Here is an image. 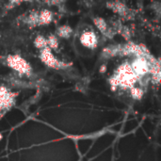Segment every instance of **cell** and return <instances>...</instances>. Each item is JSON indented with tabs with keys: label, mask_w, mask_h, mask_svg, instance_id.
I'll list each match as a JSON object with an SVG mask.
<instances>
[{
	"label": "cell",
	"mask_w": 161,
	"mask_h": 161,
	"mask_svg": "<svg viewBox=\"0 0 161 161\" xmlns=\"http://www.w3.org/2000/svg\"><path fill=\"white\" fill-rule=\"evenodd\" d=\"M139 81L137 75L134 74L130 62H124L114 72L113 75L109 78V84L113 90L122 88L124 90L131 89Z\"/></svg>",
	"instance_id": "6da1fadb"
},
{
	"label": "cell",
	"mask_w": 161,
	"mask_h": 161,
	"mask_svg": "<svg viewBox=\"0 0 161 161\" xmlns=\"http://www.w3.org/2000/svg\"><path fill=\"white\" fill-rule=\"evenodd\" d=\"M6 63L11 70L20 75L30 76L32 75V67L30 63L20 55H8L6 58Z\"/></svg>",
	"instance_id": "7a4b0ae2"
},
{
	"label": "cell",
	"mask_w": 161,
	"mask_h": 161,
	"mask_svg": "<svg viewBox=\"0 0 161 161\" xmlns=\"http://www.w3.org/2000/svg\"><path fill=\"white\" fill-rule=\"evenodd\" d=\"M40 59L41 61L47 67L55 70H64L69 67H71L72 63H67L64 61L59 60L53 53V51L49 48L46 47L42 50H40Z\"/></svg>",
	"instance_id": "3957f363"
},
{
	"label": "cell",
	"mask_w": 161,
	"mask_h": 161,
	"mask_svg": "<svg viewBox=\"0 0 161 161\" xmlns=\"http://www.w3.org/2000/svg\"><path fill=\"white\" fill-rule=\"evenodd\" d=\"M17 93L6 86H0V118H2L15 104Z\"/></svg>",
	"instance_id": "277c9868"
},
{
	"label": "cell",
	"mask_w": 161,
	"mask_h": 161,
	"mask_svg": "<svg viewBox=\"0 0 161 161\" xmlns=\"http://www.w3.org/2000/svg\"><path fill=\"white\" fill-rule=\"evenodd\" d=\"M107 8H109L113 13L119 15L124 20H133L135 18V12L133 9L128 8L121 0H111L107 2Z\"/></svg>",
	"instance_id": "5b68a950"
},
{
	"label": "cell",
	"mask_w": 161,
	"mask_h": 161,
	"mask_svg": "<svg viewBox=\"0 0 161 161\" xmlns=\"http://www.w3.org/2000/svg\"><path fill=\"white\" fill-rule=\"evenodd\" d=\"M80 43L91 50H94L98 47L99 38L93 30H84L79 36Z\"/></svg>",
	"instance_id": "8992f818"
},
{
	"label": "cell",
	"mask_w": 161,
	"mask_h": 161,
	"mask_svg": "<svg viewBox=\"0 0 161 161\" xmlns=\"http://www.w3.org/2000/svg\"><path fill=\"white\" fill-rule=\"evenodd\" d=\"M121 45H122V43L112 44V45H108V46L105 47L101 52V58L104 59H109L111 58L119 56Z\"/></svg>",
	"instance_id": "52a82bcc"
},
{
	"label": "cell",
	"mask_w": 161,
	"mask_h": 161,
	"mask_svg": "<svg viewBox=\"0 0 161 161\" xmlns=\"http://www.w3.org/2000/svg\"><path fill=\"white\" fill-rule=\"evenodd\" d=\"M54 20V13L48 8H42L39 11V26L47 25L51 24Z\"/></svg>",
	"instance_id": "ba28073f"
},
{
	"label": "cell",
	"mask_w": 161,
	"mask_h": 161,
	"mask_svg": "<svg viewBox=\"0 0 161 161\" xmlns=\"http://www.w3.org/2000/svg\"><path fill=\"white\" fill-rule=\"evenodd\" d=\"M73 33H74V29L72 26H70L69 25H61L56 29L55 35L58 38H60L63 40H68L72 37Z\"/></svg>",
	"instance_id": "9c48e42d"
},
{
	"label": "cell",
	"mask_w": 161,
	"mask_h": 161,
	"mask_svg": "<svg viewBox=\"0 0 161 161\" xmlns=\"http://www.w3.org/2000/svg\"><path fill=\"white\" fill-rule=\"evenodd\" d=\"M22 22H24V24L28 25L30 28L39 26V11L32 10L26 16H25Z\"/></svg>",
	"instance_id": "30bf717a"
},
{
	"label": "cell",
	"mask_w": 161,
	"mask_h": 161,
	"mask_svg": "<svg viewBox=\"0 0 161 161\" xmlns=\"http://www.w3.org/2000/svg\"><path fill=\"white\" fill-rule=\"evenodd\" d=\"M92 22H93V25H95V27L101 32V34H105V32L107 31L108 27V24L107 22L106 19H104L103 17H100V16H95L92 18Z\"/></svg>",
	"instance_id": "8fae6325"
},
{
	"label": "cell",
	"mask_w": 161,
	"mask_h": 161,
	"mask_svg": "<svg viewBox=\"0 0 161 161\" xmlns=\"http://www.w3.org/2000/svg\"><path fill=\"white\" fill-rule=\"evenodd\" d=\"M33 45L35 46V48H37L38 50H42L47 46V40L46 37L42 36V35H38L35 37L34 41H33Z\"/></svg>",
	"instance_id": "7c38bea8"
},
{
	"label": "cell",
	"mask_w": 161,
	"mask_h": 161,
	"mask_svg": "<svg viewBox=\"0 0 161 161\" xmlns=\"http://www.w3.org/2000/svg\"><path fill=\"white\" fill-rule=\"evenodd\" d=\"M46 40H47V46L51 50H57V49H58V47H59V42H58V38L55 34L50 33L46 37Z\"/></svg>",
	"instance_id": "4fadbf2b"
},
{
	"label": "cell",
	"mask_w": 161,
	"mask_h": 161,
	"mask_svg": "<svg viewBox=\"0 0 161 161\" xmlns=\"http://www.w3.org/2000/svg\"><path fill=\"white\" fill-rule=\"evenodd\" d=\"M118 34L121 35V36H122L125 41H127V42H129V41L131 40V37H132V32H131L130 27L127 26V25H123V26H122V28L120 29V31H119Z\"/></svg>",
	"instance_id": "5bb4252c"
},
{
	"label": "cell",
	"mask_w": 161,
	"mask_h": 161,
	"mask_svg": "<svg viewBox=\"0 0 161 161\" xmlns=\"http://www.w3.org/2000/svg\"><path fill=\"white\" fill-rule=\"evenodd\" d=\"M130 92H131V96L134 99H141L143 95V92L141 88L134 86L133 88L130 89Z\"/></svg>",
	"instance_id": "9a60e30c"
},
{
	"label": "cell",
	"mask_w": 161,
	"mask_h": 161,
	"mask_svg": "<svg viewBox=\"0 0 161 161\" xmlns=\"http://www.w3.org/2000/svg\"><path fill=\"white\" fill-rule=\"evenodd\" d=\"M43 2L47 6H57V7H59V6L63 5L66 2V0H43Z\"/></svg>",
	"instance_id": "2e32d148"
},
{
	"label": "cell",
	"mask_w": 161,
	"mask_h": 161,
	"mask_svg": "<svg viewBox=\"0 0 161 161\" xmlns=\"http://www.w3.org/2000/svg\"><path fill=\"white\" fill-rule=\"evenodd\" d=\"M153 9H154V11L157 13V15L158 16H159L160 15V11H161V4L159 1H156V2H154L153 3Z\"/></svg>",
	"instance_id": "e0dca14e"
},
{
	"label": "cell",
	"mask_w": 161,
	"mask_h": 161,
	"mask_svg": "<svg viewBox=\"0 0 161 161\" xmlns=\"http://www.w3.org/2000/svg\"><path fill=\"white\" fill-rule=\"evenodd\" d=\"M22 0H8V4L7 5V8L9 9V8H12L20 4H22Z\"/></svg>",
	"instance_id": "ac0fdd59"
},
{
	"label": "cell",
	"mask_w": 161,
	"mask_h": 161,
	"mask_svg": "<svg viewBox=\"0 0 161 161\" xmlns=\"http://www.w3.org/2000/svg\"><path fill=\"white\" fill-rule=\"evenodd\" d=\"M106 70H107V67H106V65H102V66H101V68H100V72H102V73H105V72H106Z\"/></svg>",
	"instance_id": "d6986e66"
},
{
	"label": "cell",
	"mask_w": 161,
	"mask_h": 161,
	"mask_svg": "<svg viewBox=\"0 0 161 161\" xmlns=\"http://www.w3.org/2000/svg\"><path fill=\"white\" fill-rule=\"evenodd\" d=\"M22 2H33V0H22Z\"/></svg>",
	"instance_id": "ffe728a7"
},
{
	"label": "cell",
	"mask_w": 161,
	"mask_h": 161,
	"mask_svg": "<svg viewBox=\"0 0 161 161\" xmlns=\"http://www.w3.org/2000/svg\"><path fill=\"white\" fill-rule=\"evenodd\" d=\"M34 1H40V0H33V2H34Z\"/></svg>",
	"instance_id": "44dd1931"
}]
</instances>
